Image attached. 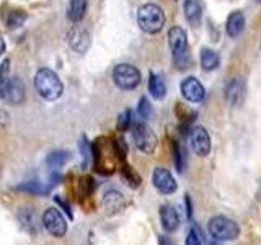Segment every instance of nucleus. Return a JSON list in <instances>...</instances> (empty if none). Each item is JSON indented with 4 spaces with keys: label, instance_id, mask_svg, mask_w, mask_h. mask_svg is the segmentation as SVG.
Listing matches in <instances>:
<instances>
[{
    "label": "nucleus",
    "instance_id": "cd10ccee",
    "mask_svg": "<svg viewBox=\"0 0 261 245\" xmlns=\"http://www.w3.org/2000/svg\"><path fill=\"white\" fill-rule=\"evenodd\" d=\"M258 2H259V4H261V0H258Z\"/></svg>",
    "mask_w": 261,
    "mask_h": 245
},
{
    "label": "nucleus",
    "instance_id": "a878e982",
    "mask_svg": "<svg viewBox=\"0 0 261 245\" xmlns=\"http://www.w3.org/2000/svg\"><path fill=\"white\" fill-rule=\"evenodd\" d=\"M149 114H150V103L147 98H141V102H139V116L145 119L149 118Z\"/></svg>",
    "mask_w": 261,
    "mask_h": 245
},
{
    "label": "nucleus",
    "instance_id": "6e6552de",
    "mask_svg": "<svg viewBox=\"0 0 261 245\" xmlns=\"http://www.w3.org/2000/svg\"><path fill=\"white\" fill-rule=\"evenodd\" d=\"M0 95L5 102L12 105H20L24 100V88L23 84L16 79H2V85H0Z\"/></svg>",
    "mask_w": 261,
    "mask_h": 245
},
{
    "label": "nucleus",
    "instance_id": "423d86ee",
    "mask_svg": "<svg viewBox=\"0 0 261 245\" xmlns=\"http://www.w3.org/2000/svg\"><path fill=\"white\" fill-rule=\"evenodd\" d=\"M133 139L137 149L145 154L153 152L155 145H157V136L145 122H136L133 128Z\"/></svg>",
    "mask_w": 261,
    "mask_h": 245
},
{
    "label": "nucleus",
    "instance_id": "6ab92c4d",
    "mask_svg": "<svg viewBox=\"0 0 261 245\" xmlns=\"http://www.w3.org/2000/svg\"><path fill=\"white\" fill-rule=\"evenodd\" d=\"M85 12H87V0H70L67 10V16L70 21L79 23L85 16Z\"/></svg>",
    "mask_w": 261,
    "mask_h": 245
},
{
    "label": "nucleus",
    "instance_id": "4be33fe9",
    "mask_svg": "<svg viewBox=\"0 0 261 245\" xmlns=\"http://www.w3.org/2000/svg\"><path fill=\"white\" fill-rule=\"evenodd\" d=\"M24 20H27V13H24L23 10H15V12H10V15H8L7 18V27L8 28H20L21 24L24 23Z\"/></svg>",
    "mask_w": 261,
    "mask_h": 245
},
{
    "label": "nucleus",
    "instance_id": "7ed1b4c3",
    "mask_svg": "<svg viewBox=\"0 0 261 245\" xmlns=\"http://www.w3.org/2000/svg\"><path fill=\"white\" fill-rule=\"evenodd\" d=\"M209 234L217 240H233L240 234V227L235 220L225 216H216L209 220Z\"/></svg>",
    "mask_w": 261,
    "mask_h": 245
},
{
    "label": "nucleus",
    "instance_id": "9b49d317",
    "mask_svg": "<svg viewBox=\"0 0 261 245\" xmlns=\"http://www.w3.org/2000/svg\"><path fill=\"white\" fill-rule=\"evenodd\" d=\"M181 95L186 98L188 102L191 103H198L201 102L206 92H204L202 84L194 77H188L181 82Z\"/></svg>",
    "mask_w": 261,
    "mask_h": 245
},
{
    "label": "nucleus",
    "instance_id": "0eeeda50",
    "mask_svg": "<svg viewBox=\"0 0 261 245\" xmlns=\"http://www.w3.org/2000/svg\"><path fill=\"white\" fill-rule=\"evenodd\" d=\"M41 220H43V226L46 227V231L54 237H64L65 232H67V223H65L64 216L61 214V211L57 208L46 209Z\"/></svg>",
    "mask_w": 261,
    "mask_h": 245
},
{
    "label": "nucleus",
    "instance_id": "f03ea898",
    "mask_svg": "<svg viewBox=\"0 0 261 245\" xmlns=\"http://www.w3.org/2000/svg\"><path fill=\"white\" fill-rule=\"evenodd\" d=\"M137 21L142 31L153 35V33H159L163 28V24H165V13H163L159 5L145 4L139 8Z\"/></svg>",
    "mask_w": 261,
    "mask_h": 245
},
{
    "label": "nucleus",
    "instance_id": "1a4fd4ad",
    "mask_svg": "<svg viewBox=\"0 0 261 245\" xmlns=\"http://www.w3.org/2000/svg\"><path fill=\"white\" fill-rule=\"evenodd\" d=\"M190 141H191L193 151L196 152V155H199V157H206L211 152V137L207 134V131L202 126H194L191 129Z\"/></svg>",
    "mask_w": 261,
    "mask_h": 245
},
{
    "label": "nucleus",
    "instance_id": "393cba45",
    "mask_svg": "<svg viewBox=\"0 0 261 245\" xmlns=\"http://www.w3.org/2000/svg\"><path fill=\"white\" fill-rule=\"evenodd\" d=\"M130 125H133V113H130V110L122 111L121 116L118 118V128L121 131H126Z\"/></svg>",
    "mask_w": 261,
    "mask_h": 245
},
{
    "label": "nucleus",
    "instance_id": "20e7f679",
    "mask_svg": "<svg viewBox=\"0 0 261 245\" xmlns=\"http://www.w3.org/2000/svg\"><path fill=\"white\" fill-rule=\"evenodd\" d=\"M168 46L171 56H173L175 64L178 67H183L181 64L186 62V51H188V41H186V33L183 28L173 27L168 31Z\"/></svg>",
    "mask_w": 261,
    "mask_h": 245
},
{
    "label": "nucleus",
    "instance_id": "39448f33",
    "mask_svg": "<svg viewBox=\"0 0 261 245\" xmlns=\"http://www.w3.org/2000/svg\"><path fill=\"white\" fill-rule=\"evenodd\" d=\"M113 80L122 90H133L141 84V72L130 64H119L113 70Z\"/></svg>",
    "mask_w": 261,
    "mask_h": 245
},
{
    "label": "nucleus",
    "instance_id": "f257e3e1",
    "mask_svg": "<svg viewBox=\"0 0 261 245\" xmlns=\"http://www.w3.org/2000/svg\"><path fill=\"white\" fill-rule=\"evenodd\" d=\"M35 88L38 93L46 98V100H57L62 92L64 85L59 79V76L51 69H39L35 76Z\"/></svg>",
    "mask_w": 261,
    "mask_h": 245
},
{
    "label": "nucleus",
    "instance_id": "5701e85b",
    "mask_svg": "<svg viewBox=\"0 0 261 245\" xmlns=\"http://www.w3.org/2000/svg\"><path fill=\"white\" fill-rule=\"evenodd\" d=\"M18 190H21V191H28V193H35V194H46V193H47V188L43 186L41 183H36V182L23 183V185L18 186Z\"/></svg>",
    "mask_w": 261,
    "mask_h": 245
},
{
    "label": "nucleus",
    "instance_id": "f8f14e48",
    "mask_svg": "<svg viewBox=\"0 0 261 245\" xmlns=\"http://www.w3.org/2000/svg\"><path fill=\"white\" fill-rule=\"evenodd\" d=\"M69 43L72 46V49L75 53H80V54H84L88 51V47H90V43H92V38H90V35L85 31V30H72L70 31V35H69Z\"/></svg>",
    "mask_w": 261,
    "mask_h": 245
},
{
    "label": "nucleus",
    "instance_id": "f3484780",
    "mask_svg": "<svg viewBox=\"0 0 261 245\" xmlns=\"http://www.w3.org/2000/svg\"><path fill=\"white\" fill-rule=\"evenodd\" d=\"M185 15L186 20L190 21L193 27H198L202 18V7L198 0H186L185 2Z\"/></svg>",
    "mask_w": 261,
    "mask_h": 245
},
{
    "label": "nucleus",
    "instance_id": "bb28decb",
    "mask_svg": "<svg viewBox=\"0 0 261 245\" xmlns=\"http://www.w3.org/2000/svg\"><path fill=\"white\" fill-rule=\"evenodd\" d=\"M159 243L160 245H175V242L170 239V237H167V235H160L159 237Z\"/></svg>",
    "mask_w": 261,
    "mask_h": 245
},
{
    "label": "nucleus",
    "instance_id": "9d476101",
    "mask_svg": "<svg viewBox=\"0 0 261 245\" xmlns=\"http://www.w3.org/2000/svg\"><path fill=\"white\" fill-rule=\"evenodd\" d=\"M152 182L155 185V188L160 191V193H165V194H170L176 190V182L173 175L170 174V170L167 168H155L153 174H152Z\"/></svg>",
    "mask_w": 261,
    "mask_h": 245
},
{
    "label": "nucleus",
    "instance_id": "2eb2a0df",
    "mask_svg": "<svg viewBox=\"0 0 261 245\" xmlns=\"http://www.w3.org/2000/svg\"><path fill=\"white\" fill-rule=\"evenodd\" d=\"M243 96H245V88L243 84L239 79H232L230 82L227 84L225 87V98L227 102L230 105H240L243 102Z\"/></svg>",
    "mask_w": 261,
    "mask_h": 245
},
{
    "label": "nucleus",
    "instance_id": "aec40b11",
    "mask_svg": "<svg viewBox=\"0 0 261 245\" xmlns=\"http://www.w3.org/2000/svg\"><path fill=\"white\" fill-rule=\"evenodd\" d=\"M201 65H202L204 70H214V69H217L219 56L214 51H211V49L204 47L202 51H201Z\"/></svg>",
    "mask_w": 261,
    "mask_h": 245
},
{
    "label": "nucleus",
    "instance_id": "b1692460",
    "mask_svg": "<svg viewBox=\"0 0 261 245\" xmlns=\"http://www.w3.org/2000/svg\"><path fill=\"white\" fill-rule=\"evenodd\" d=\"M186 245H202V235L198 226H193L190 234H188V240Z\"/></svg>",
    "mask_w": 261,
    "mask_h": 245
},
{
    "label": "nucleus",
    "instance_id": "4468645a",
    "mask_svg": "<svg viewBox=\"0 0 261 245\" xmlns=\"http://www.w3.org/2000/svg\"><path fill=\"white\" fill-rule=\"evenodd\" d=\"M124 198H122V194L116 190H110L105 193V198H103V206L106 209L108 214H118V212L124 208Z\"/></svg>",
    "mask_w": 261,
    "mask_h": 245
},
{
    "label": "nucleus",
    "instance_id": "dca6fc26",
    "mask_svg": "<svg viewBox=\"0 0 261 245\" xmlns=\"http://www.w3.org/2000/svg\"><path fill=\"white\" fill-rule=\"evenodd\" d=\"M227 33L230 38H237L240 36L243 30H245V16L242 12H233L230 13V16L227 18Z\"/></svg>",
    "mask_w": 261,
    "mask_h": 245
},
{
    "label": "nucleus",
    "instance_id": "ddd939ff",
    "mask_svg": "<svg viewBox=\"0 0 261 245\" xmlns=\"http://www.w3.org/2000/svg\"><path fill=\"white\" fill-rule=\"evenodd\" d=\"M160 220H162V227L163 231L167 232H175L179 227V216L173 206H162L160 209Z\"/></svg>",
    "mask_w": 261,
    "mask_h": 245
},
{
    "label": "nucleus",
    "instance_id": "a211bd4d",
    "mask_svg": "<svg viewBox=\"0 0 261 245\" xmlns=\"http://www.w3.org/2000/svg\"><path fill=\"white\" fill-rule=\"evenodd\" d=\"M149 92L150 95L155 98V100H162L167 95V87L165 82L160 76H155V74H150V80H149Z\"/></svg>",
    "mask_w": 261,
    "mask_h": 245
},
{
    "label": "nucleus",
    "instance_id": "412c9836",
    "mask_svg": "<svg viewBox=\"0 0 261 245\" xmlns=\"http://www.w3.org/2000/svg\"><path fill=\"white\" fill-rule=\"evenodd\" d=\"M69 155L70 154L65 152V151H56V152H53L47 157V165L53 167V168H59V167H62L64 163L69 160Z\"/></svg>",
    "mask_w": 261,
    "mask_h": 245
}]
</instances>
